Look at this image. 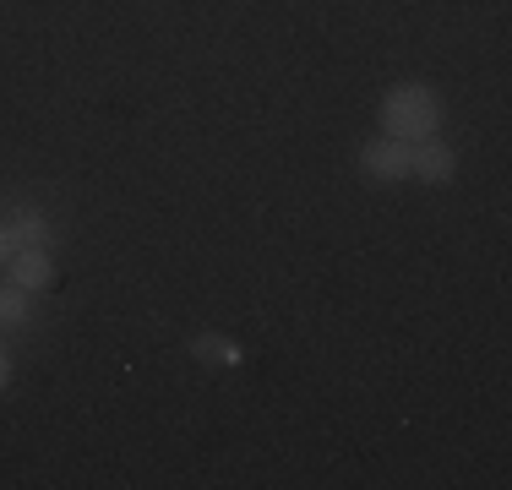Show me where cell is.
I'll return each instance as SVG.
<instances>
[{
  "instance_id": "9c48e42d",
  "label": "cell",
  "mask_w": 512,
  "mask_h": 490,
  "mask_svg": "<svg viewBox=\"0 0 512 490\" xmlns=\"http://www.w3.org/2000/svg\"><path fill=\"white\" fill-rule=\"evenodd\" d=\"M0 262H11V240H6V229H0Z\"/></svg>"
},
{
  "instance_id": "3957f363",
  "label": "cell",
  "mask_w": 512,
  "mask_h": 490,
  "mask_svg": "<svg viewBox=\"0 0 512 490\" xmlns=\"http://www.w3.org/2000/svg\"><path fill=\"white\" fill-rule=\"evenodd\" d=\"M409 175L431 180V186H447L458 175V153L442 137H420V142H409Z\"/></svg>"
},
{
  "instance_id": "6da1fadb",
  "label": "cell",
  "mask_w": 512,
  "mask_h": 490,
  "mask_svg": "<svg viewBox=\"0 0 512 490\" xmlns=\"http://www.w3.org/2000/svg\"><path fill=\"white\" fill-rule=\"evenodd\" d=\"M442 126V98H436L425 82H398L393 93L382 98V131L398 142H420V137H436Z\"/></svg>"
},
{
  "instance_id": "ba28073f",
  "label": "cell",
  "mask_w": 512,
  "mask_h": 490,
  "mask_svg": "<svg viewBox=\"0 0 512 490\" xmlns=\"http://www.w3.org/2000/svg\"><path fill=\"white\" fill-rule=\"evenodd\" d=\"M6 382H11V354L0 349V387H6Z\"/></svg>"
},
{
  "instance_id": "8992f818",
  "label": "cell",
  "mask_w": 512,
  "mask_h": 490,
  "mask_svg": "<svg viewBox=\"0 0 512 490\" xmlns=\"http://www.w3.org/2000/svg\"><path fill=\"white\" fill-rule=\"evenodd\" d=\"M191 354H197L202 365H240V343L218 338V333H202L197 343H191Z\"/></svg>"
},
{
  "instance_id": "277c9868",
  "label": "cell",
  "mask_w": 512,
  "mask_h": 490,
  "mask_svg": "<svg viewBox=\"0 0 512 490\" xmlns=\"http://www.w3.org/2000/svg\"><path fill=\"white\" fill-rule=\"evenodd\" d=\"M6 273H11V284L28 289V294L55 284V262H50V251H44V245H33V251H11Z\"/></svg>"
},
{
  "instance_id": "5b68a950",
  "label": "cell",
  "mask_w": 512,
  "mask_h": 490,
  "mask_svg": "<svg viewBox=\"0 0 512 490\" xmlns=\"http://www.w3.org/2000/svg\"><path fill=\"white\" fill-rule=\"evenodd\" d=\"M0 229H6L11 251H33V245H50V224H44V213H33V207H17V213H11Z\"/></svg>"
},
{
  "instance_id": "7a4b0ae2",
  "label": "cell",
  "mask_w": 512,
  "mask_h": 490,
  "mask_svg": "<svg viewBox=\"0 0 512 490\" xmlns=\"http://www.w3.org/2000/svg\"><path fill=\"white\" fill-rule=\"evenodd\" d=\"M360 175L376 180V186H393V180H409V142L398 137H371L360 147Z\"/></svg>"
},
{
  "instance_id": "52a82bcc",
  "label": "cell",
  "mask_w": 512,
  "mask_h": 490,
  "mask_svg": "<svg viewBox=\"0 0 512 490\" xmlns=\"http://www.w3.org/2000/svg\"><path fill=\"white\" fill-rule=\"evenodd\" d=\"M0 322H6V327H28V289H17V284L0 289Z\"/></svg>"
}]
</instances>
